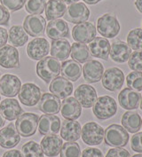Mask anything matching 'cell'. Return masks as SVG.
Masks as SVG:
<instances>
[{"label":"cell","mask_w":142,"mask_h":157,"mask_svg":"<svg viewBox=\"0 0 142 157\" xmlns=\"http://www.w3.org/2000/svg\"><path fill=\"white\" fill-rule=\"evenodd\" d=\"M122 124L128 132H138L141 128V117L136 110H128L123 115Z\"/></svg>","instance_id":"4dcf8cb0"},{"label":"cell","mask_w":142,"mask_h":157,"mask_svg":"<svg viewBox=\"0 0 142 157\" xmlns=\"http://www.w3.org/2000/svg\"><path fill=\"white\" fill-rule=\"evenodd\" d=\"M4 125H5V118L3 117V116H2L1 113H0V129H1Z\"/></svg>","instance_id":"816d5d0a"},{"label":"cell","mask_w":142,"mask_h":157,"mask_svg":"<svg viewBox=\"0 0 142 157\" xmlns=\"http://www.w3.org/2000/svg\"><path fill=\"white\" fill-rule=\"evenodd\" d=\"M131 147L134 152L142 154V132L135 133L132 140H131Z\"/></svg>","instance_id":"b9f144b4"},{"label":"cell","mask_w":142,"mask_h":157,"mask_svg":"<svg viewBox=\"0 0 142 157\" xmlns=\"http://www.w3.org/2000/svg\"><path fill=\"white\" fill-rule=\"evenodd\" d=\"M70 54L71 58L78 63H85L91 59V54L88 46L82 43L76 42L72 44Z\"/></svg>","instance_id":"836d02e7"},{"label":"cell","mask_w":142,"mask_h":157,"mask_svg":"<svg viewBox=\"0 0 142 157\" xmlns=\"http://www.w3.org/2000/svg\"><path fill=\"white\" fill-rule=\"evenodd\" d=\"M61 126L60 119L54 115H43L38 121V131L41 135L57 134Z\"/></svg>","instance_id":"e0dca14e"},{"label":"cell","mask_w":142,"mask_h":157,"mask_svg":"<svg viewBox=\"0 0 142 157\" xmlns=\"http://www.w3.org/2000/svg\"><path fill=\"white\" fill-rule=\"evenodd\" d=\"M140 108L142 110V97L140 98Z\"/></svg>","instance_id":"db71d44e"},{"label":"cell","mask_w":142,"mask_h":157,"mask_svg":"<svg viewBox=\"0 0 142 157\" xmlns=\"http://www.w3.org/2000/svg\"><path fill=\"white\" fill-rule=\"evenodd\" d=\"M128 88L136 91H142V71H133L126 76Z\"/></svg>","instance_id":"8d00e7d4"},{"label":"cell","mask_w":142,"mask_h":157,"mask_svg":"<svg viewBox=\"0 0 142 157\" xmlns=\"http://www.w3.org/2000/svg\"><path fill=\"white\" fill-rule=\"evenodd\" d=\"M0 76H1V75H0Z\"/></svg>","instance_id":"6f0895ef"},{"label":"cell","mask_w":142,"mask_h":157,"mask_svg":"<svg viewBox=\"0 0 142 157\" xmlns=\"http://www.w3.org/2000/svg\"><path fill=\"white\" fill-rule=\"evenodd\" d=\"M128 65L133 71H142V50L134 51L128 59Z\"/></svg>","instance_id":"ab89813d"},{"label":"cell","mask_w":142,"mask_h":157,"mask_svg":"<svg viewBox=\"0 0 142 157\" xmlns=\"http://www.w3.org/2000/svg\"><path fill=\"white\" fill-rule=\"evenodd\" d=\"M23 29L31 36H43L46 29L45 19L40 14H31L26 17Z\"/></svg>","instance_id":"30bf717a"},{"label":"cell","mask_w":142,"mask_h":157,"mask_svg":"<svg viewBox=\"0 0 142 157\" xmlns=\"http://www.w3.org/2000/svg\"><path fill=\"white\" fill-rule=\"evenodd\" d=\"M0 100H1V96H0Z\"/></svg>","instance_id":"11a10c76"},{"label":"cell","mask_w":142,"mask_h":157,"mask_svg":"<svg viewBox=\"0 0 142 157\" xmlns=\"http://www.w3.org/2000/svg\"><path fill=\"white\" fill-rule=\"evenodd\" d=\"M19 52L13 45H5L0 48V66L5 68H15L19 67Z\"/></svg>","instance_id":"ffe728a7"},{"label":"cell","mask_w":142,"mask_h":157,"mask_svg":"<svg viewBox=\"0 0 142 157\" xmlns=\"http://www.w3.org/2000/svg\"><path fill=\"white\" fill-rule=\"evenodd\" d=\"M105 143L114 147H125L129 141V134L125 129L119 124H111L105 130Z\"/></svg>","instance_id":"3957f363"},{"label":"cell","mask_w":142,"mask_h":157,"mask_svg":"<svg viewBox=\"0 0 142 157\" xmlns=\"http://www.w3.org/2000/svg\"><path fill=\"white\" fill-rule=\"evenodd\" d=\"M132 157H142V154H139V155H134Z\"/></svg>","instance_id":"f5cc1de1"},{"label":"cell","mask_w":142,"mask_h":157,"mask_svg":"<svg viewBox=\"0 0 142 157\" xmlns=\"http://www.w3.org/2000/svg\"><path fill=\"white\" fill-rule=\"evenodd\" d=\"M8 41V33L7 30L0 27V48L5 46Z\"/></svg>","instance_id":"bcb514c9"},{"label":"cell","mask_w":142,"mask_h":157,"mask_svg":"<svg viewBox=\"0 0 142 157\" xmlns=\"http://www.w3.org/2000/svg\"><path fill=\"white\" fill-rule=\"evenodd\" d=\"M97 30L105 38H113L120 31V24L113 13H105L98 19Z\"/></svg>","instance_id":"277c9868"},{"label":"cell","mask_w":142,"mask_h":157,"mask_svg":"<svg viewBox=\"0 0 142 157\" xmlns=\"http://www.w3.org/2000/svg\"><path fill=\"white\" fill-rule=\"evenodd\" d=\"M104 73V67L100 61L95 59L88 60L83 67L84 80L89 83H98L101 80Z\"/></svg>","instance_id":"9a60e30c"},{"label":"cell","mask_w":142,"mask_h":157,"mask_svg":"<svg viewBox=\"0 0 142 157\" xmlns=\"http://www.w3.org/2000/svg\"><path fill=\"white\" fill-rule=\"evenodd\" d=\"M3 6L12 12H15L23 7L26 0H0Z\"/></svg>","instance_id":"60d3db41"},{"label":"cell","mask_w":142,"mask_h":157,"mask_svg":"<svg viewBox=\"0 0 142 157\" xmlns=\"http://www.w3.org/2000/svg\"><path fill=\"white\" fill-rule=\"evenodd\" d=\"M21 154L23 157H44L41 146L36 141H29L22 146Z\"/></svg>","instance_id":"d590c367"},{"label":"cell","mask_w":142,"mask_h":157,"mask_svg":"<svg viewBox=\"0 0 142 157\" xmlns=\"http://www.w3.org/2000/svg\"><path fill=\"white\" fill-rule=\"evenodd\" d=\"M10 20V13L7 9L0 5V25H7Z\"/></svg>","instance_id":"f6af8a7d"},{"label":"cell","mask_w":142,"mask_h":157,"mask_svg":"<svg viewBox=\"0 0 142 157\" xmlns=\"http://www.w3.org/2000/svg\"><path fill=\"white\" fill-rule=\"evenodd\" d=\"M0 113L8 121L16 120L22 113V108L15 99H5L0 103Z\"/></svg>","instance_id":"484cf974"},{"label":"cell","mask_w":142,"mask_h":157,"mask_svg":"<svg viewBox=\"0 0 142 157\" xmlns=\"http://www.w3.org/2000/svg\"><path fill=\"white\" fill-rule=\"evenodd\" d=\"M75 99L84 108H92L97 100V91L89 84H80L75 91Z\"/></svg>","instance_id":"4fadbf2b"},{"label":"cell","mask_w":142,"mask_h":157,"mask_svg":"<svg viewBox=\"0 0 142 157\" xmlns=\"http://www.w3.org/2000/svg\"><path fill=\"white\" fill-rule=\"evenodd\" d=\"M64 19L70 23L79 24L86 21L90 17V11L84 3H74L67 7Z\"/></svg>","instance_id":"9c48e42d"},{"label":"cell","mask_w":142,"mask_h":157,"mask_svg":"<svg viewBox=\"0 0 142 157\" xmlns=\"http://www.w3.org/2000/svg\"><path fill=\"white\" fill-rule=\"evenodd\" d=\"M38 109L45 115H56L60 111V100L52 93H44L38 102Z\"/></svg>","instance_id":"d4e9b609"},{"label":"cell","mask_w":142,"mask_h":157,"mask_svg":"<svg viewBox=\"0 0 142 157\" xmlns=\"http://www.w3.org/2000/svg\"><path fill=\"white\" fill-rule=\"evenodd\" d=\"M92 107L94 116L100 120H107L117 114V102L110 96H101L98 98Z\"/></svg>","instance_id":"7a4b0ae2"},{"label":"cell","mask_w":142,"mask_h":157,"mask_svg":"<svg viewBox=\"0 0 142 157\" xmlns=\"http://www.w3.org/2000/svg\"><path fill=\"white\" fill-rule=\"evenodd\" d=\"M71 46L68 40L65 38H60L57 40H52L51 45L50 52L52 57L58 60H65L70 55Z\"/></svg>","instance_id":"f546056e"},{"label":"cell","mask_w":142,"mask_h":157,"mask_svg":"<svg viewBox=\"0 0 142 157\" xmlns=\"http://www.w3.org/2000/svg\"><path fill=\"white\" fill-rule=\"evenodd\" d=\"M103 87L109 91H119L125 83L124 72L118 67L108 68L101 78Z\"/></svg>","instance_id":"52a82bcc"},{"label":"cell","mask_w":142,"mask_h":157,"mask_svg":"<svg viewBox=\"0 0 142 157\" xmlns=\"http://www.w3.org/2000/svg\"><path fill=\"white\" fill-rule=\"evenodd\" d=\"M81 124L75 120H65L60 126L61 139L67 142H73L81 137Z\"/></svg>","instance_id":"603a6c76"},{"label":"cell","mask_w":142,"mask_h":157,"mask_svg":"<svg viewBox=\"0 0 142 157\" xmlns=\"http://www.w3.org/2000/svg\"><path fill=\"white\" fill-rule=\"evenodd\" d=\"M62 140L56 134L45 135L41 140V148L47 157H56L62 147Z\"/></svg>","instance_id":"ac0fdd59"},{"label":"cell","mask_w":142,"mask_h":157,"mask_svg":"<svg viewBox=\"0 0 142 157\" xmlns=\"http://www.w3.org/2000/svg\"><path fill=\"white\" fill-rule=\"evenodd\" d=\"M96 28L92 22H82L76 24L72 29L73 39L77 43L88 44L96 37Z\"/></svg>","instance_id":"8fae6325"},{"label":"cell","mask_w":142,"mask_h":157,"mask_svg":"<svg viewBox=\"0 0 142 157\" xmlns=\"http://www.w3.org/2000/svg\"><path fill=\"white\" fill-rule=\"evenodd\" d=\"M140 94L131 88H125L118 95V101L121 108L126 110H136L140 106Z\"/></svg>","instance_id":"d6986e66"},{"label":"cell","mask_w":142,"mask_h":157,"mask_svg":"<svg viewBox=\"0 0 142 157\" xmlns=\"http://www.w3.org/2000/svg\"><path fill=\"white\" fill-rule=\"evenodd\" d=\"M21 87V82L14 75L6 74L0 78V93L6 97H15Z\"/></svg>","instance_id":"5bb4252c"},{"label":"cell","mask_w":142,"mask_h":157,"mask_svg":"<svg viewBox=\"0 0 142 157\" xmlns=\"http://www.w3.org/2000/svg\"><path fill=\"white\" fill-rule=\"evenodd\" d=\"M62 116L67 120H76L82 113V107L79 102L73 97H67L60 105Z\"/></svg>","instance_id":"4316f807"},{"label":"cell","mask_w":142,"mask_h":157,"mask_svg":"<svg viewBox=\"0 0 142 157\" xmlns=\"http://www.w3.org/2000/svg\"><path fill=\"white\" fill-rule=\"evenodd\" d=\"M68 31L69 29L67 23L65 21L60 19L51 21L46 29L47 36L52 40H57L67 36Z\"/></svg>","instance_id":"83f0119b"},{"label":"cell","mask_w":142,"mask_h":157,"mask_svg":"<svg viewBox=\"0 0 142 157\" xmlns=\"http://www.w3.org/2000/svg\"><path fill=\"white\" fill-rule=\"evenodd\" d=\"M60 157H80V147L75 141L64 143L60 150Z\"/></svg>","instance_id":"f35d334b"},{"label":"cell","mask_w":142,"mask_h":157,"mask_svg":"<svg viewBox=\"0 0 142 157\" xmlns=\"http://www.w3.org/2000/svg\"><path fill=\"white\" fill-rule=\"evenodd\" d=\"M60 63L53 57L46 56L36 64V74L45 83H50L60 73Z\"/></svg>","instance_id":"6da1fadb"},{"label":"cell","mask_w":142,"mask_h":157,"mask_svg":"<svg viewBox=\"0 0 142 157\" xmlns=\"http://www.w3.org/2000/svg\"><path fill=\"white\" fill-rule=\"evenodd\" d=\"M131 54L132 49L125 42L117 40L110 46V58L117 63H125L128 61Z\"/></svg>","instance_id":"7402d4cb"},{"label":"cell","mask_w":142,"mask_h":157,"mask_svg":"<svg viewBox=\"0 0 142 157\" xmlns=\"http://www.w3.org/2000/svg\"><path fill=\"white\" fill-rule=\"evenodd\" d=\"M3 157H23V155L20 150L13 149V150H9L7 152H6L3 155Z\"/></svg>","instance_id":"7dc6e473"},{"label":"cell","mask_w":142,"mask_h":157,"mask_svg":"<svg viewBox=\"0 0 142 157\" xmlns=\"http://www.w3.org/2000/svg\"><path fill=\"white\" fill-rule=\"evenodd\" d=\"M39 116L33 113H24L16 119L15 128L19 134L24 138L31 137L36 132Z\"/></svg>","instance_id":"5b68a950"},{"label":"cell","mask_w":142,"mask_h":157,"mask_svg":"<svg viewBox=\"0 0 142 157\" xmlns=\"http://www.w3.org/2000/svg\"><path fill=\"white\" fill-rule=\"evenodd\" d=\"M135 6L138 9V11L142 13V0H136L135 1Z\"/></svg>","instance_id":"c3c4849f"},{"label":"cell","mask_w":142,"mask_h":157,"mask_svg":"<svg viewBox=\"0 0 142 157\" xmlns=\"http://www.w3.org/2000/svg\"><path fill=\"white\" fill-rule=\"evenodd\" d=\"M141 126H142V120H141Z\"/></svg>","instance_id":"9f6ffc18"},{"label":"cell","mask_w":142,"mask_h":157,"mask_svg":"<svg viewBox=\"0 0 142 157\" xmlns=\"http://www.w3.org/2000/svg\"><path fill=\"white\" fill-rule=\"evenodd\" d=\"M127 44L134 51L142 50V29L137 28L132 29L127 36Z\"/></svg>","instance_id":"e575fe53"},{"label":"cell","mask_w":142,"mask_h":157,"mask_svg":"<svg viewBox=\"0 0 142 157\" xmlns=\"http://www.w3.org/2000/svg\"><path fill=\"white\" fill-rule=\"evenodd\" d=\"M110 43L105 37H95L89 44V52L93 57L104 60L109 59Z\"/></svg>","instance_id":"cb8c5ba5"},{"label":"cell","mask_w":142,"mask_h":157,"mask_svg":"<svg viewBox=\"0 0 142 157\" xmlns=\"http://www.w3.org/2000/svg\"><path fill=\"white\" fill-rule=\"evenodd\" d=\"M60 67V73L64 78L68 81H77L82 74V67L74 59H67L62 62Z\"/></svg>","instance_id":"f1b7e54d"},{"label":"cell","mask_w":142,"mask_h":157,"mask_svg":"<svg viewBox=\"0 0 142 157\" xmlns=\"http://www.w3.org/2000/svg\"><path fill=\"white\" fill-rule=\"evenodd\" d=\"M42 92L40 88L32 83H24L21 85L19 91V99L20 101L28 107L36 106L41 99Z\"/></svg>","instance_id":"ba28073f"},{"label":"cell","mask_w":142,"mask_h":157,"mask_svg":"<svg viewBox=\"0 0 142 157\" xmlns=\"http://www.w3.org/2000/svg\"><path fill=\"white\" fill-rule=\"evenodd\" d=\"M82 157H104L100 149L94 147L85 148L82 153Z\"/></svg>","instance_id":"ee69618b"},{"label":"cell","mask_w":142,"mask_h":157,"mask_svg":"<svg viewBox=\"0 0 142 157\" xmlns=\"http://www.w3.org/2000/svg\"><path fill=\"white\" fill-rule=\"evenodd\" d=\"M66 10L67 6L61 0H48L45 6V15L49 21L57 20L64 16Z\"/></svg>","instance_id":"1f68e13d"},{"label":"cell","mask_w":142,"mask_h":157,"mask_svg":"<svg viewBox=\"0 0 142 157\" xmlns=\"http://www.w3.org/2000/svg\"><path fill=\"white\" fill-rule=\"evenodd\" d=\"M63 3L67 4V5H71V4H74V3H77V1L79 0H61Z\"/></svg>","instance_id":"f907efd6"},{"label":"cell","mask_w":142,"mask_h":157,"mask_svg":"<svg viewBox=\"0 0 142 157\" xmlns=\"http://www.w3.org/2000/svg\"><path fill=\"white\" fill-rule=\"evenodd\" d=\"M104 129L100 124L94 122L85 124L81 129V137L84 143L88 146H98L104 140Z\"/></svg>","instance_id":"8992f818"},{"label":"cell","mask_w":142,"mask_h":157,"mask_svg":"<svg viewBox=\"0 0 142 157\" xmlns=\"http://www.w3.org/2000/svg\"><path fill=\"white\" fill-rule=\"evenodd\" d=\"M21 141L19 134L13 124H9L0 130V146L3 148H13Z\"/></svg>","instance_id":"2e32d148"},{"label":"cell","mask_w":142,"mask_h":157,"mask_svg":"<svg viewBox=\"0 0 142 157\" xmlns=\"http://www.w3.org/2000/svg\"><path fill=\"white\" fill-rule=\"evenodd\" d=\"M106 157H131V155L125 149L116 147L109 149L106 155Z\"/></svg>","instance_id":"7bdbcfd3"},{"label":"cell","mask_w":142,"mask_h":157,"mask_svg":"<svg viewBox=\"0 0 142 157\" xmlns=\"http://www.w3.org/2000/svg\"><path fill=\"white\" fill-rule=\"evenodd\" d=\"M83 1H84L88 5H95V4H98L99 2H100L101 0H83Z\"/></svg>","instance_id":"681fc988"},{"label":"cell","mask_w":142,"mask_h":157,"mask_svg":"<svg viewBox=\"0 0 142 157\" xmlns=\"http://www.w3.org/2000/svg\"><path fill=\"white\" fill-rule=\"evenodd\" d=\"M49 90L59 99H66L73 92V84L63 76H57L50 83Z\"/></svg>","instance_id":"44dd1931"},{"label":"cell","mask_w":142,"mask_h":157,"mask_svg":"<svg viewBox=\"0 0 142 157\" xmlns=\"http://www.w3.org/2000/svg\"><path fill=\"white\" fill-rule=\"evenodd\" d=\"M50 52V44L45 38L36 37L29 43L27 46L28 56L34 60H40Z\"/></svg>","instance_id":"7c38bea8"},{"label":"cell","mask_w":142,"mask_h":157,"mask_svg":"<svg viewBox=\"0 0 142 157\" xmlns=\"http://www.w3.org/2000/svg\"><path fill=\"white\" fill-rule=\"evenodd\" d=\"M47 0H26L25 9L31 14H42L45 9Z\"/></svg>","instance_id":"74e56055"},{"label":"cell","mask_w":142,"mask_h":157,"mask_svg":"<svg viewBox=\"0 0 142 157\" xmlns=\"http://www.w3.org/2000/svg\"><path fill=\"white\" fill-rule=\"evenodd\" d=\"M28 39L29 36L21 26L15 25L9 29L8 40L9 43L12 44V45L16 47L23 46L28 42Z\"/></svg>","instance_id":"d6a6232c"}]
</instances>
